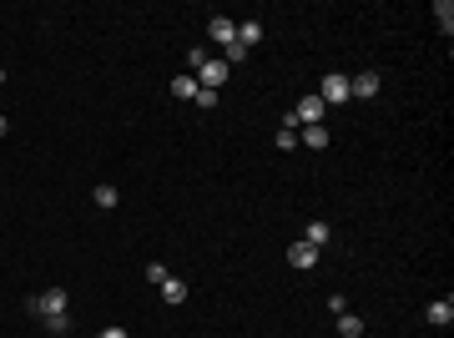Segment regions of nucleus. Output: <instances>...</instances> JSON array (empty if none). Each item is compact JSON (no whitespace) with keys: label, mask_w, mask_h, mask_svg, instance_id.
<instances>
[{"label":"nucleus","mask_w":454,"mask_h":338,"mask_svg":"<svg viewBox=\"0 0 454 338\" xmlns=\"http://www.w3.org/2000/svg\"><path fill=\"white\" fill-rule=\"evenodd\" d=\"M26 313H36V318H51V313H66V288H46V293H36V298L26 303Z\"/></svg>","instance_id":"obj_1"},{"label":"nucleus","mask_w":454,"mask_h":338,"mask_svg":"<svg viewBox=\"0 0 454 338\" xmlns=\"http://www.w3.org/2000/svg\"><path fill=\"white\" fill-rule=\"evenodd\" d=\"M227 71H232V66H227L222 56H207V61H202V71H197V86H202V91H218L222 81H227Z\"/></svg>","instance_id":"obj_2"},{"label":"nucleus","mask_w":454,"mask_h":338,"mask_svg":"<svg viewBox=\"0 0 454 338\" xmlns=\"http://www.w3.org/2000/svg\"><path fill=\"white\" fill-rule=\"evenodd\" d=\"M288 116H293L298 126H318V121H323V96H303Z\"/></svg>","instance_id":"obj_3"},{"label":"nucleus","mask_w":454,"mask_h":338,"mask_svg":"<svg viewBox=\"0 0 454 338\" xmlns=\"http://www.w3.org/2000/svg\"><path fill=\"white\" fill-rule=\"evenodd\" d=\"M354 96H363V101L379 96V71H358V76H349V101H354Z\"/></svg>","instance_id":"obj_4"},{"label":"nucleus","mask_w":454,"mask_h":338,"mask_svg":"<svg viewBox=\"0 0 454 338\" xmlns=\"http://www.w3.org/2000/svg\"><path fill=\"white\" fill-rule=\"evenodd\" d=\"M328 101H349V76H338V71L323 76V107Z\"/></svg>","instance_id":"obj_5"},{"label":"nucleus","mask_w":454,"mask_h":338,"mask_svg":"<svg viewBox=\"0 0 454 338\" xmlns=\"http://www.w3.org/2000/svg\"><path fill=\"white\" fill-rule=\"evenodd\" d=\"M207 31H212V40H218V46L227 51L232 40H237V20H227V15H212V26H207Z\"/></svg>","instance_id":"obj_6"},{"label":"nucleus","mask_w":454,"mask_h":338,"mask_svg":"<svg viewBox=\"0 0 454 338\" xmlns=\"http://www.w3.org/2000/svg\"><path fill=\"white\" fill-rule=\"evenodd\" d=\"M318 258H323V252H318V247H308V243H293V247H288V263H293L298 272H308Z\"/></svg>","instance_id":"obj_7"},{"label":"nucleus","mask_w":454,"mask_h":338,"mask_svg":"<svg viewBox=\"0 0 454 338\" xmlns=\"http://www.w3.org/2000/svg\"><path fill=\"white\" fill-rule=\"evenodd\" d=\"M328 238H333V227L323 222V217H318V222H308V232H303V243H308V247H318V252L328 247Z\"/></svg>","instance_id":"obj_8"},{"label":"nucleus","mask_w":454,"mask_h":338,"mask_svg":"<svg viewBox=\"0 0 454 338\" xmlns=\"http://www.w3.org/2000/svg\"><path fill=\"white\" fill-rule=\"evenodd\" d=\"M429 323H434V328H449V323H454V298L429 303Z\"/></svg>","instance_id":"obj_9"},{"label":"nucleus","mask_w":454,"mask_h":338,"mask_svg":"<svg viewBox=\"0 0 454 338\" xmlns=\"http://www.w3.org/2000/svg\"><path fill=\"white\" fill-rule=\"evenodd\" d=\"M298 141H303V146H313V152H323V146H328V126H323V121H318V126H303Z\"/></svg>","instance_id":"obj_10"},{"label":"nucleus","mask_w":454,"mask_h":338,"mask_svg":"<svg viewBox=\"0 0 454 338\" xmlns=\"http://www.w3.org/2000/svg\"><path fill=\"white\" fill-rule=\"evenodd\" d=\"M257 40H263V26H257V20H243V26H237V46H243V51H252Z\"/></svg>","instance_id":"obj_11"},{"label":"nucleus","mask_w":454,"mask_h":338,"mask_svg":"<svg viewBox=\"0 0 454 338\" xmlns=\"http://www.w3.org/2000/svg\"><path fill=\"white\" fill-rule=\"evenodd\" d=\"M162 303H172V308L187 303V283H182V278H167V283H162Z\"/></svg>","instance_id":"obj_12"},{"label":"nucleus","mask_w":454,"mask_h":338,"mask_svg":"<svg viewBox=\"0 0 454 338\" xmlns=\"http://www.w3.org/2000/svg\"><path fill=\"white\" fill-rule=\"evenodd\" d=\"M172 96H182V101H197V76H172Z\"/></svg>","instance_id":"obj_13"},{"label":"nucleus","mask_w":454,"mask_h":338,"mask_svg":"<svg viewBox=\"0 0 454 338\" xmlns=\"http://www.w3.org/2000/svg\"><path fill=\"white\" fill-rule=\"evenodd\" d=\"M273 141H278V152H293V146H298V126H288V121H283Z\"/></svg>","instance_id":"obj_14"},{"label":"nucleus","mask_w":454,"mask_h":338,"mask_svg":"<svg viewBox=\"0 0 454 338\" xmlns=\"http://www.w3.org/2000/svg\"><path fill=\"white\" fill-rule=\"evenodd\" d=\"M338 333H343V338H358V333H363V318H354V313H338Z\"/></svg>","instance_id":"obj_15"},{"label":"nucleus","mask_w":454,"mask_h":338,"mask_svg":"<svg viewBox=\"0 0 454 338\" xmlns=\"http://www.w3.org/2000/svg\"><path fill=\"white\" fill-rule=\"evenodd\" d=\"M434 15H439V31L449 36V31H454V6H449V0H439V6H434Z\"/></svg>","instance_id":"obj_16"},{"label":"nucleus","mask_w":454,"mask_h":338,"mask_svg":"<svg viewBox=\"0 0 454 338\" xmlns=\"http://www.w3.org/2000/svg\"><path fill=\"white\" fill-rule=\"evenodd\" d=\"M91 197H96V207H116V187H112V182H101Z\"/></svg>","instance_id":"obj_17"},{"label":"nucleus","mask_w":454,"mask_h":338,"mask_svg":"<svg viewBox=\"0 0 454 338\" xmlns=\"http://www.w3.org/2000/svg\"><path fill=\"white\" fill-rule=\"evenodd\" d=\"M146 278H151V283H157V288H162V283H167V278H172V272H167V268H162V263H146Z\"/></svg>","instance_id":"obj_18"},{"label":"nucleus","mask_w":454,"mask_h":338,"mask_svg":"<svg viewBox=\"0 0 454 338\" xmlns=\"http://www.w3.org/2000/svg\"><path fill=\"white\" fill-rule=\"evenodd\" d=\"M46 328H51V333H66V328H71V318H66V313H51Z\"/></svg>","instance_id":"obj_19"},{"label":"nucleus","mask_w":454,"mask_h":338,"mask_svg":"<svg viewBox=\"0 0 454 338\" xmlns=\"http://www.w3.org/2000/svg\"><path fill=\"white\" fill-rule=\"evenodd\" d=\"M197 107L212 112V107H218V91H202V86H197Z\"/></svg>","instance_id":"obj_20"},{"label":"nucleus","mask_w":454,"mask_h":338,"mask_svg":"<svg viewBox=\"0 0 454 338\" xmlns=\"http://www.w3.org/2000/svg\"><path fill=\"white\" fill-rule=\"evenodd\" d=\"M96 338H126V328H116V323H112V328H101Z\"/></svg>","instance_id":"obj_21"},{"label":"nucleus","mask_w":454,"mask_h":338,"mask_svg":"<svg viewBox=\"0 0 454 338\" xmlns=\"http://www.w3.org/2000/svg\"><path fill=\"white\" fill-rule=\"evenodd\" d=\"M0 81H6V71H0Z\"/></svg>","instance_id":"obj_22"}]
</instances>
